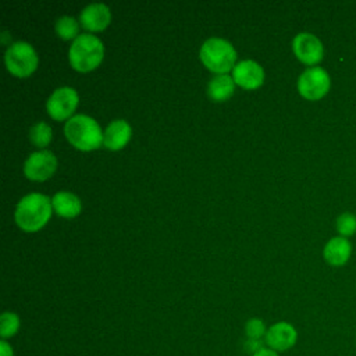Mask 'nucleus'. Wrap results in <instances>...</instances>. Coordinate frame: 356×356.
Wrapping results in <instances>:
<instances>
[{"label":"nucleus","instance_id":"obj_20","mask_svg":"<svg viewBox=\"0 0 356 356\" xmlns=\"http://www.w3.org/2000/svg\"><path fill=\"white\" fill-rule=\"evenodd\" d=\"M337 231L341 236H352L356 232V216L352 213H342L337 218Z\"/></svg>","mask_w":356,"mask_h":356},{"label":"nucleus","instance_id":"obj_19","mask_svg":"<svg viewBox=\"0 0 356 356\" xmlns=\"http://www.w3.org/2000/svg\"><path fill=\"white\" fill-rule=\"evenodd\" d=\"M56 32L63 39H72L78 36V21L74 17L63 15L56 21Z\"/></svg>","mask_w":356,"mask_h":356},{"label":"nucleus","instance_id":"obj_21","mask_svg":"<svg viewBox=\"0 0 356 356\" xmlns=\"http://www.w3.org/2000/svg\"><path fill=\"white\" fill-rule=\"evenodd\" d=\"M266 332H267V327L264 321L257 317L249 318L245 324V334L248 339H261V338L264 339Z\"/></svg>","mask_w":356,"mask_h":356},{"label":"nucleus","instance_id":"obj_1","mask_svg":"<svg viewBox=\"0 0 356 356\" xmlns=\"http://www.w3.org/2000/svg\"><path fill=\"white\" fill-rule=\"evenodd\" d=\"M51 199L43 193H29L24 196L15 209V221L25 231L42 228L51 214Z\"/></svg>","mask_w":356,"mask_h":356},{"label":"nucleus","instance_id":"obj_11","mask_svg":"<svg viewBox=\"0 0 356 356\" xmlns=\"http://www.w3.org/2000/svg\"><path fill=\"white\" fill-rule=\"evenodd\" d=\"M232 78L235 83L245 89H254L263 83L264 71L253 60H242L236 63L232 68Z\"/></svg>","mask_w":356,"mask_h":356},{"label":"nucleus","instance_id":"obj_15","mask_svg":"<svg viewBox=\"0 0 356 356\" xmlns=\"http://www.w3.org/2000/svg\"><path fill=\"white\" fill-rule=\"evenodd\" d=\"M51 206L57 214L63 217H75L81 211V200L71 192L60 191L54 193Z\"/></svg>","mask_w":356,"mask_h":356},{"label":"nucleus","instance_id":"obj_3","mask_svg":"<svg viewBox=\"0 0 356 356\" xmlns=\"http://www.w3.org/2000/svg\"><path fill=\"white\" fill-rule=\"evenodd\" d=\"M103 51V43L97 36L92 33H81L70 46L68 58L75 70L86 72L100 64Z\"/></svg>","mask_w":356,"mask_h":356},{"label":"nucleus","instance_id":"obj_2","mask_svg":"<svg viewBox=\"0 0 356 356\" xmlns=\"http://www.w3.org/2000/svg\"><path fill=\"white\" fill-rule=\"evenodd\" d=\"M64 134L71 145L81 150H92L103 142L100 125L86 114H75L67 120Z\"/></svg>","mask_w":356,"mask_h":356},{"label":"nucleus","instance_id":"obj_17","mask_svg":"<svg viewBox=\"0 0 356 356\" xmlns=\"http://www.w3.org/2000/svg\"><path fill=\"white\" fill-rule=\"evenodd\" d=\"M21 327L19 316L14 312H4L0 316V337L1 339H8L14 337Z\"/></svg>","mask_w":356,"mask_h":356},{"label":"nucleus","instance_id":"obj_16","mask_svg":"<svg viewBox=\"0 0 356 356\" xmlns=\"http://www.w3.org/2000/svg\"><path fill=\"white\" fill-rule=\"evenodd\" d=\"M235 89V81L232 76L227 74H220L216 75L214 78L210 79L207 85V93L211 100L214 102H222L227 100Z\"/></svg>","mask_w":356,"mask_h":356},{"label":"nucleus","instance_id":"obj_24","mask_svg":"<svg viewBox=\"0 0 356 356\" xmlns=\"http://www.w3.org/2000/svg\"><path fill=\"white\" fill-rule=\"evenodd\" d=\"M252 356H280V353L275 352V350H273V349H270V348H267V346H264L263 349H260L259 352H256V353L252 355Z\"/></svg>","mask_w":356,"mask_h":356},{"label":"nucleus","instance_id":"obj_6","mask_svg":"<svg viewBox=\"0 0 356 356\" xmlns=\"http://www.w3.org/2000/svg\"><path fill=\"white\" fill-rule=\"evenodd\" d=\"M331 86L328 72L321 67H309L298 78V90L307 100L324 97Z\"/></svg>","mask_w":356,"mask_h":356},{"label":"nucleus","instance_id":"obj_10","mask_svg":"<svg viewBox=\"0 0 356 356\" xmlns=\"http://www.w3.org/2000/svg\"><path fill=\"white\" fill-rule=\"evenodd\" d=\"M296 341H298V331L288 321L274 323L267 328V332L264 337L266 346L278 353L286 352L291 348H293Z\"/></svg>","mask_w":356,"mask_h":356},{"label":"nucleus","instance_id":"obj_9","mask_svg":"<svg viewBox=\"0 0 356 356\" xmlns=\"http://www.w3.org/2000/svg\"><path fill=\"white\" fill-rule=\"evenodd\" d=\"M57 168V159L50 150L33 152L24 164L25 175L32 181L47 179Z\"/></svg>","mask_w":356,"mask_h":356},{"label":"nucleus","instance_id":"obj_13","mask_svg":"<svg viewBox=\"0 0 356 356\" xmlns=\"http://www.w3.org/2000/svg\"><path fill=\"white\" fill-rule=\"evenodd\" d=\"M131 134L132 128L125 120H114L107 125L103 134V145L111 150L121 149L129 140Z\"/></svg>","mask_w":356,"mask_h":356},{"label":"nucleus","instance_id":"obj_18","mask_svg":"<svg viewBox=\"0 0 356 356\" xmlns=\"http://www.w3.org/2000/svg\"><path fill=\"white\" fill-rule=\"evenodd\" d=\"M29 138L35 146L44 147L51 140V128L46 122L39 121L31 127Z\"/></svg>","mask_w":356,"mask_h":356},{"label":"nucleus","instance_id":"obj_8","mask_svg":"<svg viewBox=\"0 0 356 356\" xmlns=\"http://www.w3.org/2000/svg\"><path fill=\"white\" fill-rule=\"evenodd\" d=\"M78 104V93L71 86L56 89L46 102V110L54 120H64L72 114Z\"/></svg>","mask_w":356,"mask_h":356},{"label":"nucleus","instance_id":"obj_14","mask_svg":"<svg viewBox=\"0 0 356 356\" xmlns=\"http://www.w3.org/2000/svg\"><path fill=\"white\" fill-rule=\"evenodd\" d=\"M350 253H352L350 242L348 241V238H343V236L331 238L325 243L324 250H323L325 261L335 267L343 266L349 260Z\"/></svg>","mask_w":356,"mask_h":356},{"label":"nucleus","instance_id":"obj_22","mask_svg":"<svg viewBox=\"0 0 356 356\" xmlns=\"http://www.w3.org/2000/svg\"><path fill=\"white\" fill-rule=\"evenodd\" d=\"M264 346H266V343L261 339H246V342H245V350L248 353H250V356L254 355L256 352H259L260 349H263Z\"/></svg>","mask_w":356,"mask_h":356},{"label":"nucleus","instance_id":"obj_12","mask_svg":"<svg viewBox=\"0 0 356 356\" xmlns=\"http://www.w3.org/2000/svg\"><path fill=\"white\" fill-rule=\"evenodd\" d=\"M111 19L110 8L104 3L88 4L79 14V22L89 31L104 29Z\"/></svg>","mask_w":356,"mask_h":356},{"label":"nucleus","instance_id":"obj_23","mask_svg":"<svg viewBox=\"0 0 356 356\" xmlns=\"http://www.w3.org/2000/svg\"><path fill=\"white\" fill-rule=\"evenodd\" d=\"M0 356H14V348L7 339L0 341Z\"/></svg>","mask_w":356,"mask_h":356},{"label":"nucleus","instance_id":"obj_4","mask_svg":"<svg viewBox=\"0 0 356 356\" xmlns=\"http://www.w3.org/2000/svg\"><path fill=\"white\" fill-rule=\"evenodd\" d=\"M200 60L210 71L225 74L235 65L236 51L228 40L210 38L200 47Z\"/></svg>","mask_w":356,"mask_h":356},{"label":"nucleus","instance_id":"obj_7","mask_svg":"<svg viewBox=\"0 0 356 356\" xmlns=\"http://www.w3.org/2000/svg\"><path fill=\"white\" fill-rule=\"evenodd\" d=\"M292 49L295 56L307 65H316L324 56L321 40L309 32L298 33L292 40Z\"/></svg>","mask_w":356,"mask_h":356},{"label":"nucleus","instance_id":"obj_5","mask_svg":"<svg viewBox=\"0 0 356 356\" xmlns=\"http://www.w3.org/2000/svg\"><path fill=\"white\" fill-rule=\"evenodd\" d=\"M7 70L17 76L31 75L38 65V56L32 44L28 42H14L8 46L4 54Z\"/></svg>","mask_w":356,"mask_h":356}]
</instances>
